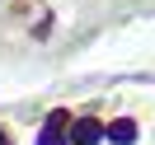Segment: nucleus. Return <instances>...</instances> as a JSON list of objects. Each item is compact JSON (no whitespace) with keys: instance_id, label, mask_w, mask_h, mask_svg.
I'll use <instances>...</instances> for the list:
<instances>
[{"instance_id":"nucleus-1","label":"nucleus","mask_w":155,"mask_h":145,"mask_svg":"<svg viewBox=\"0 0 155 145\" xmlns=\"http://www.w3.org/2000/svg\"><path fill=\"white\" fill-rule=\"evenodd\" d=\"M71 140H75V145H94V140H104V126H99L94 117H85V122H75Z\"/></svg>"},{"instance_id":"nucleus-2","label":"nucleus","mask_w":155,"mask_h":145,"mask_svg":"<svg viewBox=\"0 0 155 145\" xmlns=\"http://www.w3.org/2000/svg\"><path fill=\"white\" fill-rule=\"evenodd\" d=\"M104 136H108V140H117V145H132V140H136V122H127V117H122V122L104 126Z\"/></svg>"},{"instance_id":"nucleus-3","label":"nucleus","mask_w":155,"mask_h":145,"mask_svg":"<svg viewBox=\"0 0 155 145\" xmlns=\"http://www.w3.org/2000/svg\"><path fill=\"white\" fill-rule=\"evenodd\" d=\"M38 145H66V136H61V131H57V126H47V131H42V136H38Z\"/></svg>"},{"instance_id":"nucleus-4","label":"nucleus","mask_w":155,"mask_h":145,"mask_svg":"<svg viewBox=\"0 0 155 145\" xmlns=\"http://www.w3.org/2000/svg\"><path fill=\"white\" fill-rule=\"evenodd\" d=\"M0 145H14V140H10V131H0Z\"/></svg>"}]
</instances>
